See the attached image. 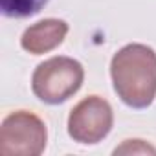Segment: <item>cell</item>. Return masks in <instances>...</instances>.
I'll use <instances>...</instances> for the list:
<instances>
[{"instance_id": "cell-1", "label": "cell", "mask_w": 156, "mask_h": 156, "mask_svg": "<svg viewBox=\"0 0 156 156\" xmlns=\"http://www.w3.org/2000/svg\"><path fill=\"white\" fill-rule=\"evenodd\" d=\"M112 87L130 108H147L156 98V51L140 42L119 48L110 61Z\"/></svg>"}, {"instance_id": "cell-2", "label": "cell", "mask_w": 156, "mask_h": 156, "mask_svg": "<svg viewBox=\"0 0 156 156\" xmlns=\"http://www.w3.org/2000/svg\"><path fill=\"white\" fill-rule=\"evenodd\" d=\"M85 81V68L79 61L57 55L41 62L31 75V90L46 105H61L79 92Z\"/></svg>"}, {"instance_id": "cell-3", "label": "cell", "mask_w": 156, "mask_h": 156, "mask_svg": "<svg viewBox=\"0 0 156 156\" xmlns=\"http://www.w3.org/2000/svg\"><path fill=\"white\" fill-rule=\"evenodd\" d=\"M48 141L46 123L30 110L8 114L0 127V154L2 156H39Z\"/></svg>"}, {"instance_id": "cell-4", "label": "cell", "mask_w": 156, "mask_h": 156, "mask_svg": "<svg viewBox=\"0 0 156 156\" xmlns=\"http://www.w3.org/2000/svg\"><path fill=\"white\" fill-rule=\"evenodd\" d=\"M114 125V112L101 96H88L81 99L68 116V136L83 145H96L103 141Z\"/></svg>"}, {"instance_id": "cell-5", "label": "cell", "mask_w": 156, "mask_h": 156, "mask_svg": "<svg viewBox=\"0 0 156 156\" xmlns=\"http://www.w3.org/2000/svg\"><path fill=\"white\" fill-rule=\"evenodd\" d=\"M68 35V22L62 19H44L24 30L20 46L31 55H42L64 42Z\"/></svg>"}, {"instance_id": "cell-6", "label": "cell", "mask_w": 156, "mask_h": 156, "mask_svg": "<svg viewBox=\"0 0 156 156\" xmlns=\"http://www.w3.org/2000/svg\"><path fill=\"white\" fill-rule=\"evenodd\" d=\"M50 0H0V11L8 19H28L37 15Z\"/></svg>"}, {"instance_id": "cell-7", "label": "cell", "mask_w": 156, "mask_h": 156, "mask_svg": "<svg viewBox=\"0 0 156 156\" xmlns=\"http://www.w3.org/2000/svg\"><path fill=\"white\" fill-rule=\"evenodd\" d=\"M114 154H156V147L143 140H125L119 147L114 149Z\"/></svg>"}]
</instances>
